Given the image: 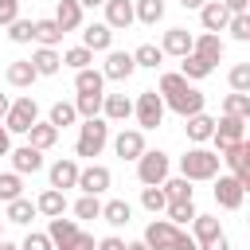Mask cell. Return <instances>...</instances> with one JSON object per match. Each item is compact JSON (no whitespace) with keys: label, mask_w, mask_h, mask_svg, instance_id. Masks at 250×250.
<instances>
[{"label":"cell","mask_w":250,"mask_h":250,"mask_svg":"<svg viewBox=\"0 0 250 250\" xmlns=\"http://www.w3.org/2000/svg\"><path fill=\"white\" fill-rule=\"evenodd\" d=\"M180 4H184V8H188V12H199V8H203V4H207V0H180Z\"/></svg>","instance_id":"680465c9"},{"label":"cell","mask_w":250,"mask_h":250,"mask_svg":"<svg viewBox=\"0 0 250 250\" xmlns=\"http://www.w3.org/2000/svg\"><path fill=\"white\" fill-rule=\"evenodd\" d=\"M82 8H98V4H105V0H78Z\"/></svg>","instance_id":"be15d7a7"},{"label":"cell","mask_w":250,"mask_h":250,"mask_svg":"<svg viewBox=\"0 0 250 250\" xmlns=\"http://www.w3.org/2000/svg\"><path fill=\"white\" fill-rule=\"evenodd\" d=\"M12 20H20V0H0V23L8 27Z\"/></svg>","instance_id":"681fc988"},{"label":"cell","mask_w":250,"mask_h":250,"mask_svg":"<svg viewBox=\"0 0 250 250\" xmlns=\"http://www.w3.org/2000/svg\"><path fill=\"white\" fill-rule=\"evenodd\" d=\"M8 211H4V223H16V227H27L35 215H39V207H35V199H27V195H20V199H12V203H4Z\"/></svg>","instance_id":"7402d4cb"},{"label":"cell","mask_w":250,"mask_h":250,"mask_svg":"<svg viewBox=\"0 0 250 250\" xmlns=\"http://www.w3.org/2000/svg\"><path fill=\"white\" fill-rule=\"evenodd\" d=\"M133 70H137L133 51H105V66H102L105 82H125V78H133Z\"/></svg>","instance_id":"8fae6325"},{"label":"cell","mask_w":250,"mask_h":250,"mask_svg":"<svg viewBox=\"0 0 250 250\" xmlns=\"http://www.w3.org/2000/svg\"><path fill=\"white\" fill-rule=\"evenodd\" d=\"M102 8H105V23H109L113 31H125V27L137 20V12H133V0H105Z\"/></svg>","instance_id":"d6986e66"},{"label":"cell","mask_w":250,"mask_h":250,"mask_svg":"<svg viewBox=\"0 0 250 250\" xmlns=\"http://www.w3.org/2000/svg\"><path fill=\"white\" fill-rule=\"evenodd\" d=\"M168 172H172L168 152H160V148H145V152L137 156V180H141L145 188H148V184H164Z\"/></svg>","instance_id":"277c9868"},{"label":"cell","mask_w":250,"mask_h":250,"mask_svg":"<svg viewBox=\"0 0 250 250\" xmlns=\"http://www.w3.org/2000/svg\"><path fill=\"white\" fill-rule=\"evenodd\" d=\"M230 176H238L242 191H250V164H242V168H238V172H230Z\"/></svg>","instance_id":"11a10c76"},{"label":"cell","mask_w":250,"mask_h":250,"mask_svg":"<svg viewBox=\"0 0 250 250\" xmlns=\"http://www.w3.org/2000/svg\"><path fill=\"white\" fill-rule=\"evenodd\" d=\"M74 90L78 94H105V74L94 66H82V70H74Z\"/></svg>","instance_id":"4316f807"},{"label":"cell","mask_w":250,"mask_h":250,"mask_svg":"<svg viewBox=\"0 0 250 250\" xmlns=\"http://www.w3.org/2000/svg\"><path fill=\"white\" fill-rule=\"evenodd\" d=\"M8 156H12V172H20V176L43 172V152H39L35 145H20V148H12Z\"/></svg>","instance_id":"9a60e30c"},{"label":"cell","mask_w":250,"mask_h":250,"mask_svg":"<svg viewBox=\"0 0 250 250\" xmlns=\"http://www.w3.org/2000/svg\"><path fill=\"white\" fill-rule=\"evenodd\" d=\"M102 219H105L109 227H125V223L133 219V207H129L125 199H109V203H102Z\"/></svg>","instance_id":"e575fe53"},{"label":"cell","mask_w":250,"mask_h":250,"mask_svg":"<svg viewBox=\"0 0 250 250\" xmlns=\"http://www.w3.org/2000/svg\"><path fill=\"white\" fill-rule=\"evenodd\" d=\"M160 188H164L168 203H188V199L195 195V191H191V180H188V176H168V180H164Z\"/></svg>","instance_id":"d6a6232c"},{"label":"cell","mask_w":250,"mask_h":250,"mask_svg":"<svg viewBox=\"0 0 250 250\" xmlns=\"http://www.w3.org/2000/svg\"><path fill=\"white\" fill-rule=\"evenodd\" d=\"M8 39L12 43H31L35 39V20H12L8 23Z\"/></svg>","instance_id":"ee69618b"},{"label":"cell","mask_w":250,"mask_h":250,"mask_svg":"<svg viewBox=\"0 0 250 250\" xmlns=\"http://www.w3.org/2000/svg\"><path fill=\"white\" fill-rule=\"evenodd\" d=\"M78 160L74 156H62V160H55L51 168H47V180H51V188H59V191H66V188H78Z\"/></svg>","instance_id":"5bb4252c"},{"label":"cell","mask_w":250,"mask_h":250,"mask_svg":"<svg viewBox=\"0 0 250 250\" xmlns=\"http://www.w3.org/2000/svg\"><path fill=\"white\" fill-rule=\"evenodd\" d=\"M219 164H223V156H219L215 148L191 145V148L180 156V176H188L191 184H195V180H215V176H219Z\"/></svg>","instance_id":"7a4b0ae2"},{"label":"cell","mask_w":250,"mask_h":250,"mask_svg":"<svg viewBox=\"0 0 250 250\" xmlns=\"http://www.w3.org/2000/svg\"><path fill=\"white\" fill-rule=\"evenodd\" d=\"M8 105H12V98H8V94H0V121H4V113H8Z\"/></svg>","instance_id":"91938a15"},{"label":"cell","mask_w":250,"mask_h":250,"mask_svg":"<svg viewBox=\"0 0 250 250\" xmlns=\"http://www.w3.org/2000/svg\"><path fill=\"white\" fill-rule=\"evenodd\" d=\"M191 47H195V35H191L188 27H168V31L160 35V51H164V55H172V59L191 55Z\"/></svg>","instance_id":"4fadbf2b"},{"label":"cell","mask_w":250,"mask_h":250,"mask_svg":"<svg viewBox=\"0 0 250 250\" xmlns=\"http://www.w3.org/2000/svg\"><path fill=\"white\" fill-rule=\"evenodd\" d=\"M223 113H230V117H242V121H250V94H238V90H230V94L223 98Z\"/></svg>","instance_id":"f35d334b"},{"label":"cell","mask_w":250,"mask_h":250,"mask_svg":"<svg viewBox=\"0 0 250 250\" xmlns=\"http://www.w3.org/2000/svg\"><path fill=\"white\" fill-rule=\"evenodd\" d=\"M141 207H145V211H152V215H160V211L168 207V195H164V188H160V184H148V188H141Z\"/></svg>","instance_id":"74e56055"},{"label":"cell","mask_w":250,"mask_h":250,"mask_svg":"<svg viewBox=\"0 0 250 250\" xmlns=\"http://www.w3.org/2000/svg\"><path fill=\"white\" fill-rule=\"evenodd\" d=\"M164 215H168L176 227H191V219H195L199 211H195V203L188 199V203H168V207H164Z\"/></svg>","instance_id":"60d3db41"},{"label":"cell","mask_w":250,"mask_h":250,"mask_svg":"<svg viewBox=\"0 0 250 250\" xmlns=\"http://www.w3.org/2000/svg\"><path fill=\"white\" fill-rule=\"evenodd\" d=\"M223 234V227H219V219L215 215H195L191 219V238L203 246V242H211V238H219Z\"/></svg>","instance_id":"1f68e13d"},{"label":"cell","mask_w":250,"mask_h":250,"mask_svg":"<svg viewBox=\"0 0 250 250\" xmlns=\"http://www.w3.org/2000/svg\"><path fill=\"white\" fill-rule=\"evenodd\" d=\"M102 117H105V121H129V117H133V98H125V94H105V98H102Z\"/></svg>","instance_id":"ffe728a7"},{"label":"cell","mask_w":250,"mask_h":250,"mask_svg":"<svg viewBox=\"0 0 250 250\" xmlns=\"http://www.w3.org/2000/svg\"><path fill=\"white\" fill-rule=\"evenodd\" d=\"M102 98H105V94H78V98H74L78 117H102Z\"/></svg>","instance_id":"7bdbcfd3"},{"label":"cell","mask_w":250,"mask_h":250,"mask_svg":"<svg viewBox=\"0 0 250 250\" xmlns=\"http://www.w3.org/2000/svg\"><path fill=\"white\" fill-rule=\"evenodd\" d=\"M4 78H8V86H16V90H27L39 74H35V66H31V59H16V62H8V70H4Z\"/></svg>","instance_id":"cb8c5ba5"},{"label":"cell","mask_w":250,"mask_h":250,"mask_svg":"<svg viewBox=\"0 0 250 250\" xmlns=\"http://www.w3.org/2000/svg\"><path fill=\"white\" fill-rule=\"evenodd\" d=\"M74 215H78V219H102V199H98V195H82V199L74 203Z\"/></svg>","instance_id":"7dc6e473"},{"label":"cell","mask_w":250,"mask_h":250,"mask_svg":"<svg viewBox=\"0 0 250 250\" xmlns=\"http://www.w3.org/2000/svg\"><path fill=\"white\" fill-rule=\"evenodd\" d=\"M39 121V102L31 98V94H23V98H16L12 105H8V113H4V125H8V133H23L27 137V129Z\"/></svg>","instance_id":"8992f818"},{"label":"cell","mask_w":250,"mask_h":250,"mask_svg":"<svg viewBox=\"0 0 250 250\" xmlns=\"http://www.w3.org/2000/svg\"><path fill=\"white\" fill-rule=\"evenodd\" d=\"M246 223H250V219H246Z\"/></svg>","instance_id":"003e7915"},{"label":"cell","mask_w":250,"mask_h":250,"mask_svg":"<svg viewBox=\"0 0 250 250\" xmlns=\"http://www.w3.org/2000/svg\"><path fill=\"white\" fill-rule=\"evenodd\" d=\"M242 199H246V191H242L238 176H215V203L223 211H238Z\"/></svg>","instance_id":"30bf717a"},{"label":"cell","mask_w":250,"mask_h":250,"mask_svg":"<svg viewBox=\"0 0 250 250\" xmlns=\"http://www.w3.org/2000/svg\"><path fill=\"white\" fill-rule=\"evenodd\" d=\"M164 98L160 90H141V98L133 102V113H137V129H160L164 121Z\"/></svg>","instance_id":"5b68a950"},{"label":"cell","mask_w":250,"mask_h":250,"mask_svg":"<svg viewBox=\"0 0 250 250\" xmlns=\"http://www.w3.org/2000/svg\"><path fill=\"white\" fill-rule=\"evenodd\" d=\"M82 47L90 51H113V27L102 20V23H86L82 27Z\"/></svg>","instance_id":"ac0fdd59"},{"label":"cell","mask_w":250,"mask_h":250,"mask_svg":"<svg viewBox=\"0 0 250 250\" xmlns=\"http://www.w3.org/2000/svg\"><path fill=\"white\" fill-rule=\"evenodd\" d=\"M184 133H188L191 145H203V141H211V133H215V117L191 113V117H184Z\"/></svg>","instance_id":"44dd1931"},{"label":"cell","mask_w":250,"mask_h":250,"mask_svg":"<svg viewBox=\"0 0 250 250\" xmlns=\"http://www.w3.org/2000/svg\"><path fill=\"white\" fill-rule=\"evenodd\" d=\"M160 98H164V105H168L172 113H180V117L203 113V94H199V90H195L180 70L160 74Z\"/></svg>","instance_id":"6da1fadb"},{"label":"cell","mask_w":250,"mask_h":250,"mask_svg":"<svg viewBox=\"0 0 250 250\" xmlns=\"http://www.w3.org/2000/svg\"><path fill=\"white\" fill-rule=\"evenodd\" d=\"M199 23H203V31H227L230 8H227L223 0H207V4L199 8Z\"/></svg>","instance_id":"e0dca14e"},{"label":"cell","mask_w":250,"mask_h":250,"mask_svg":"<svg viewBox=\"0 0 250 250\" xmlns=\"http://www.w3.org/2000/svg\"><path fill=\"white\" fill-rule=\"evenodd\" d=\"M31 66H35V74H39V78H51V74H59V70H62V55H59L55 47H39V51L31 55Z\"/></svg>","instance_id":"603a6c76"},{"label":"cell","mask_w":250,"mask_h":250,"mask_svg":"<svg viewBox=\"0 0 250 250\" xmlns=\"http://www.w3.org/2000/svg\"><path fill=\"white\" fill-rule=\"evenodd\" d=\"M35 207H39V215L59 219V215L66 211V191H59V188H43V191H39V199H35Z\"/></svg>","instance_id":"d4e9b609"},{"label":"cell","mask_w":250,"mask_h":250,"mask_svg":"<svg viewBox=\"0 0 250 250\" xmlns=\"http://www.w3.org/2000/svg\"><path fill=\"white\" fill-rule=\"evenodd\" d=\"M78 250H98V242H94V234H86V230H82V238H78Z\"/></svg>","instance_id":"9f6ffc18"},{"label":"cell","mask_w":250,"mask_h":250,"mask_svg":"<svg viewBox=\"0 0 250 250\" xmlns=\"http://www.w3.org/2000/svg\"><path fill=\"white\" fill-rule=\"evenodd\" d=\"M12 152V133H8V125L0 121V156H8Z\"/></svg>","instance_id":"f5cc1de1"},{"label":"cell","mask_w":250,"mask_h":250,"mask_svg":"<svg viewBox=\"0 0 250 250\" xmlns=\"http://www.w3.org/2000/svg\"><path fill=\"white\" fill-rule=\"evenodd\" d=\"M227 31H230V39L250 43V12H234V16H230V23H227Z\"/></svg>","instance_id":"f6af8a7d"},{"label":"cell","mask_w":250,"mask_h":250,"mask_svg":"<svg viewBox=\"0 0 250 250\" xmlns=\"http://www.w3.org/2000/svg\"><path fill=\"white\" fill-rule=\"evenodd\" d=\"M62 66H70V70L94 66V51L90 47H70V51H62Z\"/></svg>","instance_id":"b9f144b4"},{"label":"cell","mask_w":250,"mask_h":250,"mask_svg":"<svg viewBox=\"0 0 250 250\" xmlns=\"http://www.w3.org/2000/svg\"><path fill=\"white\" fill-rule=\"evenodd\" d=\"M105 145H109V121H105V117H86V121L78 125L74 152L86 156V160H94V156H102Z\"/></svg>","instance_id":"3957f363"},{"label":"cell","mask_w":250,"mask_h":250,"mask_svg":"<svg viewBox=\"0 0 250 250\" xmlns=\"http://www.w3.org/2000/svg\"><path fill=\"white\" fill-rule=\"evenodd\" d=\"M98 250H125V242H121L117 234H105V238L98 242Z\"/></svg>","instance_id":"816d5d0a"},{"label":"cell","mask_w":250,"mask_h":250,"mask_svg":"<svg viewBox=\"0 0 250 250\" xmlns=\"http://www.w3.org/2000/svg\"><path fill=\"white\" fill-rule=\"evenodd\" d=\"M47 234H51V242H55V250H78V238H82V227L74 223V219H51L47 223Z\"/></svg>","instance_id":"9c48e42d"},{"label":"cell","mask_w":250,"mask_h":250,"mask_svg":"<svg viewBox=\"0 0 250 250\" xmlns=\"http://www.w3.org/2000/svg\"><path fill=\"white\" fill-rule=\"evenodd\" d=\"M113 152H117L121 160H137V156L145 152V129H121V133L113 137Z\"/></svg>","instance_id":"2e32d148"},{"label":"cell","mask_w":250,"mask_h":250,"mask_svg":"<svg viewBox=\"0 0 250 250\" xmlns=\"http://www.w3.org/2000/svg\"><path fill=\"white\" fill-rule=\"evenodd\" d=\"M199 250H230V242H227V234H219V238H211V242H203Z\"/></svg>","instance_id":"db71d44e"},{"label":"cell","mask_w":250,"mask_h":250,"mask_svg":"<svg viewBox=\"0 0 250 250\" xmlns=\"http://www.w3.org/2000/svg\"><path fill=\"white\" fill-rule=\"evenodd\" d=\"M180 230H184V227H176L172 219H152V223L145 227V246H148V250H172V242L180 238Z\"/></svg>","instance_id":"52a82bcc"},{"label":"cell","mask_w":250,"mask_h":250,"mask_svg":"<svg viewBox=\"0 0 250 250\" xmlns=\"http://www.w3.org/2000/svg\"><path fill=\"white\" fill-rule=\"evenodd\" d=\"M109 184H113V172H109L105 164H86V168L78 172V188H82V195H102Z\"/></svg>","instance_id":"7c38bea8"},{"label":"cell","mask_w":250,"mask_h":250,"mask_svg":"<svg viewBox=\"0 0 250 250\" xmlns=\"http://www.w3.org/2000/svg\"><path fill=\"white\" fill-rule=\"evenodd\" d=\"M82 12H86V8H82L78 0H59V4H55V20H59L62 31H78V27H82Z\"/></svg>","instance_id":"484cf974"},{"label":"cell","mask_w":250,"mask_h":250,"mask_svg":"<svg viewBox=\"0 0 250 250\" xmlns=\"http://www.w3.org/2000/svg\"><path fill=\"white\" fill-rule=\"evenodd\" d=\"M195 55H203L207 62H219L223 59V39H219V31H203V35H195V47H191Z\"/></svg>","instance_id":"4dcf8cb0"},{"label":"cell","mask_w":250,"mask_h":250,"mask_svg":"<svg viewBox=\"0 0 250 250\" xmlns=\"http://www.w3.org/2000/svg\"><path fill=\"white\" fill-rule=\"evenodd\" d=\"M47 121H51L59 133H62L66 125H74V121H78V109H74V102H55V105H51V113H47Z\"/></svg>","instance_id":"8d00e7d4"},{"label":"cell","mask_w":250,"mask_h":250,"mask_svg":"<svg viewBox=\"0 0 250 250\" xmlns=\"http://www.w3.org/2000/svg\"><path fill=\"white\" fill-rule=\"evenodd\" d=\"M55 141H59V129H55L51 121H35V125L27 129V145H35L39 152H47V148H55Z\"/></svg>","instance_id":"f1b7e54d"},{"label":"cell","mask_w":250,"mask_h":250,"mask_svg":"<svg viewBox=\"0 0 250 250\" xmlns=\"http://www.w3.org/2000/svg\"><path fill=\"white\" fill-rule=\"evenodd\" d=\"M133 62H137V66H145V70H156V66L164 62V51H160V43H141V47L133 51Z\"/></svg>","instance_id":"d590c367"},{"label":"cell","mask_w":250,"mask_h":250,"mask_svg":"<svg viewBox=\"0 0 250 250\" xmlns=\"http://www.w3.org/2000/svg\"><path fill=\"white\" fill-rule=\"evenodd\" d=\"M223 4L230 8V16H234V12H246V8H250V0H223Z\"/></svg>","instance_id":"6f0895ef"},{"label":"cell","mask_w":250,"mask_h":250,"mask_svg":"<svg viewBox=\"0 0 250 250\" xmlns=\"http://www.w3.org/2000/svg\"><path fill=\"white\" fill-rule=\"evenodd\" d=\"M23 195V176L20 172H0V203H12Z\"/></svg>","instance_id":"ab89813d"},{"label":"cell","mask_w":250,"mask_h":250,"mask_svg":"<svg viewBox=\"0 0 250 250\" xmlns=\"http://www.w3.org/2000/svg\"><path fill=\"white\" fill-rule=\"evenodd\" d=\"M227 82H230V90L250 94V62H234V66H230V74H227Z\"/></svg>","instance_id":"bcb514c9"},{"label":"cell","mask_w":250,"mask_h":250,"mask_svg":"<svg viewBox=\"0 0 250 250\" xmlns=\"http://www.w3.org/2000/svg\"><path fill=\"white\" fill-rule=\"evenodd\" d=\"M0 250H20V246H12V242H4V238H0Z\"/></svg>","instance_id":"e7e4bbea"},{"label":"cell","mask_w":250,"mask_h":250,"mask_svg":"<svg viewBox=\"0 0 250 250\" xmlns=\"http://www.w3.org/2000/svg\"><path fill=\"white\" fill-rule=\"evenodd\" d=\"M242 160H246V164H250V133H246V137H242Z\"/></svg>","instance_id":"94428289"},{"label":"cell","mask_w":250,"mask_h":250,"mask_svg":"<svg viewBox=\"0 0 250 250\" xmlns=\"http://www.w3.org/2000/svg\"><path fill=\"white\" fill-rule=\"evenodd\" d=\"M125 250H148V246H145V238H141V242H125Z\"/></svg>","instance_id":"6125c7cd"},{"label":"cell","mask_w":250,"mask_h":250,"mask_svg":"<svg viewBox=\"0 0 250 250\" xmlns=\"http://www.w3.org/2000/svg\"><path fill=\"white\" fill-rule=\"evenodd\" d=\"M20 250H55V242H51L47 230H27V238L20 242Z\"/></svg>","instance_id":"c3c4849f"},{"label":"cell","mask_w":250,"mask_h":250,"mask_svg":"<svg viewBox=\"0 0 250 250\" xmlns=\"http://www.w3.org/2000/svg\"><path fill=\"white\" fill-rule=\"evenodd\" d=\"M172 250H199V242H195L191 234H184V230H180V238L172 242Z\"/></svg>","instance_id":"f907efd6"},{"label":"cell","mask_w":250,"mask_h":250,"mask_svg":"<svg viewBox=\"0 0 250 250\" xmlns=\"http://www.w3.org/2000/svg\"><path fill=\"white\" fill-rule=\"evenodd\" d=\"M211 70H215V62H207V59H203V55H195V51L180 59V74H184L188 82H199V78H207Z\"/></svg>","instance_id":"83f0119b"},{"label":"cell","mask_w":250,"mask_h":250,"mask_svg":"<svg viewBox=\"0 0 250 250\" xmlns=\"http://www.w3.org/2000/svg\"><path fill=\"white\" fill-rule=\"evenodd\" d=\"M0 238H4V219H0Z\"/></svg>","instance_id":"03108f58"},{"label":"cell","mask_w":250,"mask_h":250,"mask_svg":"<svg viewBox=\"0 0 250 250\" xmlns=\"http://www.w3.org/2000/svg\"><path fill=\"white\" fill-rule=\"evenodd\" d=\"M62 35H66V31L59 27L55 16H51V20H35V43H39V47H59Z\"/></svg>","instance_id":"f546056e"},{"label":"cell","mask_w":250,"mask_h":250,"mask_svg":"<svg viewBox=\"0 0 250 250\" xmlns=\"http://www.w3.org/2000/svg\"><path fill=\"white\" fill-rule=\"evenodd\" d=\"M246 137V121L242 117H230V113H223L219 121H215V133H211V141H215V152H223L227 145H238Z\"/></svg>","instance_id":"ba28073f"},{"label":"cell","mask_w":250,"mask_h":250,"mask_svg":"<svg viewBox=\"0 0 250 250\" xmlns=\"http://www.w3.org/2000/svg\"><path fill=\"white\" fill-rule=\"evenodd\" d=\"M133 12L145 27H156L164 20V0H133Z\"/></svg>","instance_id":"836d02e7"}]
</instances>
